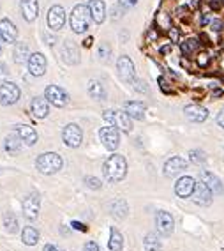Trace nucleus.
Returning a JSON list of instances; mask_svg holds the SVG:
<instances>
[{"instance_id": "1", "label": "nucleus", "mask_w": 224, "mask_h": 251, "mask_svg": "<svg viewBox=\"0 0 224 251\" xmlns=\"http://www.w3.org/2000/svg\"><path fill=\"white\" fill-rule=\"evenodd\" d=\"M103 174L110 182H120L127 174V161L120 154H113L106 159L103 166Z\"/></svg>"}, {"instance_id": "2", "label": "nucleus", "mask_w": 224, "mask_h": 251, "mask_svg": "<svg viewBox=\"0 0 224 251\" xmlns=\"http://www.w3.org/2000/svg\"><path fill=\"white\" fill-rule=\"evenodd\" d=\"M90 20H92V14H90L89 5H76L71 13V28L72 32H76V34H85L89 30V25H90Z\"/></svg>"}, {"instance_id": "3", "label": "nucleus", "mask_w": 224, "mask_h": 251, "mask_svg": "<svg viewBox=\"0 0 224 251\" xmlns=\"http://www.w3.org/2000/svg\"><path fill=\"white\" fill-rule=\"evenodd\" d=\"M36 166L41 174H46V175L57 174L62 168V157L55 152H45L37 157Z\"/></svg>"}, {"instance_id": "4", "label": "nucleus", "mask_w": 224, "mask_h": 251, "mask_svg": "<svg viewBox=\"0 0 224 251\" xmlns=\"http://www.w3.org/2000/svg\"><path fill=\"white\" fill-rule=\"evenodd\" d=\"M103 119L108 122L110 126L117 127V129H122L129 133L133 129V124H131V117L127 115L126 112H117V110H106L103 113Z\"/></svg>"}, {"instance_id": "5", "label": "nucleus", "mask_w": 224, "mask_h": 251, "mask_svg": "<svg viewBox=\"0 0 224 251\" xmlns=\"http://www.w3.org/2000/svg\"><path fill=\"white\" fill-rule=\"evenodd\" d=\"M117 68H118V76L122 78V81L133 85L136 81V69H134L133 60H131L129 57H126V55H122V57L118 58Z\"/></svg>"}, {"instance_id": "6", "label": "nucleus", "mask_w": 224, "mask_h": 251, "mask_svg": "<svg viewBox=\"0 0 224 251\" xmlns=\"http://www.w3.org/2000/svg\"><path fill=\"white\" fill-rule=\"evenodd\" d=\"M99 138H101V142H103V145L108 151H115L120 145V133L113 126H106V127L99 131Z\"/></svg>"}, {"instance_id": "7", "label": "nucleus", "mask_w": 224, "mask_h": 251, "mask_svg": "<svg viewBox=\"0 0 224 251\" xmlns=\"http://www.w3.org/2000/svg\"><path fill=\"white\" fill-rule=\"evenodd\" d=\"M20 99V89L13 81H5L0 85V104L11 106Z\"/></svg>"}, {"instance_id": "8", "label": "nucleus", "mask_w": 224, "mask_h": 251, "mask_svg": "<svg viewBox=\"0 0 224 251\" xmlns=\"http://www.w3.org/2000/svg\"><path fill=\"white\" fill-rule=\"evenodd\" d=\"M62 140L64 144L69 145V147H80L81 140H83L81 127L78 124H67L62 129Z\"/></svg>"}, {"instance_id": "9", "label": "nucleus", "mask_w": 224, "mask_h": 251, "mask_svg": "<svg viewBox=\"0 0 224 251\" xmlns=\"http://www.w3.org/2000/svg\"><path fill=\"white\" fill-rule=\"evenodd\" d=\"M156 226H157V232L168 237L173 233V228H175V221H173V216L170 212L166 211H159L156 214Z\"/></svg>"}, {"instance_id": "10", "label": "nucleus", "mask_w": 224, "mask_h": 251, "mask_svg": "<svg viewBox=\"0 0 224 251\" xmlns=\"http://www.w3.org/2000/svg\"><path fill=\"white\" fill-rule=\"evenodd\" d=\"M45 98L48 99L53 106H59V108L66 106V104H67V101H69L67 94H66V92H64V90L60 89V87H57V85H48V87H46Z\"/></svg>"}, {"instance_id": "11", "label": "nucleus", "mask_w": 224, "mask_h": 251, "mask_svg": "<svg viewBox=\"0 0 224 251\" xmlns=\"http://www.w3.org/2000/svg\"><path fill=\"white\" fill-rule=\"evenodd\" d=\"M64 23H66V11H64L62 5H53V7H49L48 11V27L51 30H60L64 27Z\"/></svg>"}, {"instance_id": "12", "label": "nucleus", "mask_w": 224, "mask_h": 251, "mask_svg": "<svg viewBox=\"0 0 224 251\" xmlns=\"http://www.w3.org/2000/svg\"><path fill=\"white\" fill-rule=\"evenodd\" d=\"M39 205H41L39 195L30 193L23 200V214L27 216L28 220H36L37 216H39Z\"/></svg>"}, {"instance_id": "13", "label": "nucleus", "mask_w": 224, "mask_h": 251, "mask_svg": "<svg viewBox=\"0 0 224 251\" xmlns=\"http://www.w3.org/2000/svg\"><path fill=\"white\" fill-rule=\"evenodd\" d=\"M187 168V163H185L184 157L173 156L171 159H168L164 165V175L166 177H175V175L182 174V172Z\"/></svg>"}, {"instance_id": "14", "label": "nucleus", "mask_w": 224, "mask_h": 251, "mask_svg": "<svg viewBox=\"0 0 224 251\" xmlns=\"http://www.w3.org/2000/svg\"><path fill=\"white\" fill-rule=\"evenodd\" d=\"M212 195L214 193L206 188V184L196 182V188H194V193H193V202L196 203V205H210Z\"/></svg>"}, {"instance_id": "15", "label": "nucleus", "mask_w": 224, "mask_h": 251, "mask_svg": "<svg viewBox=\"0 0 224 251\" xmlns=\"http://www.w3.org/2000/svg\"><path fill=\"white\" fill-rule=\"evenodd\" d=\"M194 188H196L194 179L193 177H189V175H185V177L179 179V182L175 184V193H177V197H180V198L193 197Z\"/></svg>"}, {"instance_id": "16", "label": "nucleus", "mask_w": 224, "mask_h": 251, "mask_svg": "<svg viewBox=\"0 0 224 251\" xmlns=\"http://www.w3.org/2000/svg\"><path fill=\"white\" fill-rule=\"evenodd\" d=\"M200 179H202L203 184H206V188L210 189L214 195H221L224 191V188H223V184H221L219 177H217V175H214L212 172L203 170L202 174H200Z\"/></svg>"}, {"instance_id": "17", "label": "nucleus", "mask_w": 224, "mask_h": 251, "mask_svg": "<svg viewBox=\"0 0 224 251\" xmlns=\"http://www.w3.org/2000/svg\"><path fill=\"white\" fill-rule=\"evenodd\" d=\"M28 69L34 76H43L46 73V58L43 53H32L28 58Z\"/></svg>"}, {"instance_id": "18", "label": "nucleus", "mask_w": 224, "mask_h": 251, "mask_svg": "<svg viewBox=\"0 0 224 251\" xmlns=\"http://www.w3.org/2000/svg\"><path fill=\"white\" fill-rule=\"evenodd\" d=\"M20 7H22L23 18L27 22H34L39 16V2L37 0H22Z\"/></svg>"}, {"instance_id": "19", "label": "nucleus", "mask_w": 224, "mask_h": 251, "mask_svg": "<svg viewBox=\"0 0 224 251\" xmlns=\"http://www.w3.org/2000/svg\"><path fill=\"white\" fill-rule=\"evenodd\" d=\"M0 37L5 43H16L18 30H16V27H14V23L11 20H0Z\"/></svg>"}, {"instance_id": "20", "label": "nucleus", "mask_w": 224, "mask_h": 251, "mask_svg": "<svg viewBox=\"0 0 224 251\" xmlns=\"http://www.w3.org/2000/svg\"><path fill=\"white\" fill-rule=\"evenodd\" d=\"M49 101L46 98H34L32 99V104H30V110H32V115L36 117V119H45L49 112Z\"/></svg>"}, {"instance_id": "21", "label": "nucleus", "mask_w": 224, "mask_h": 251, "mask_svg": "<svg viewBox=\"0 0 224 251\" xmlns=\"http://www.w3.org/2000/svg\"><path fill=\"white\" fill-rule=\"evenodd\" d=\"M89 9L92 14V20L95 23H103L106 18V5H104L103 0H90L89 2Z\"/></svg>"}, {"instance_id": "22", "label": "nucleus", "mask_w": 224, "mask_h": 251, "mask_svg": "<svg viewBox=\"0 0 224 251\" xmlns=\"http://www.w3.org/2000/svg\"><path fill=\"white\" fill-rule=\"evenodd\" d=\"M184 112H185V117L193 122H203L206 117H208L206 108L200 106V104H189V106H185Z\"/></svg>"}, {"instance_id": "23", "label": "nucleus", "mask_w": 224, "mask_h": 251, "mask_svg": "<svg viewBox=\"0 0 224 251\" xmlns=\"http://www.w3.org/2000/svg\"><path fill=\"white\" fill-rule=\"evenodd\" d=\"M20 147H22V138H20L18 131H14V133H9V136L5 138L4 142V149L5 152L11 154V156H16L20 151Z\"/></svg>"}, {"instance_id": "24", "label": "nucleus", "mask_w": 224, "mask_h": 251, "mask_svg": "<svg viewBox=\"0 0 224 251\" xmlns=\"http://www.w3.org/2000/svg\"><path fill=\"white\" fill-rule=\"evenodd\" d=\"M124 112L131 117V119H136V121H141L145 117V104L139 103V101H129L126 103V108H124Z\"/></svg>"}, {"instance_id": "25", "label": "nucleus", "mask_w": 224, "mask_h": 251, "mask_svg": "<svg viewBox=\"0 0 224 251\" xmlns=\"http://www.w3.org/2000/svg\"><path fill=\"white\" fill-rule=\"evenodd\" d=\"M18 135L20 138L23 140V144H27V145H34L37 142V133L34 127H30V126L27 124H23L18 127Z\"/></svg>"}, {"instance_id": "26", "label": "nucleus", "mask_w": 224, "mask_h": 251, "mask_svg": "<svg viewBox=\"0 0 224 251\" xmlns=\"http://www.w3.org/2000/svg\"><path fill=\"white\" fill-rule=\"evenodd\" d=\"M127 211H129V207H127L126 200H113L112 203H110V212H112L115 218H118V220H122V218H126L127 216Z\"/></svg>"}, {"instance_id": "27", "label": "nucleus", "mask_w": 224, "mask_h": 251, "mask_svg": "<svg viewBox=\"0 0 224 251\" xmlns=\"http://www.w3.org/2000/svg\"><path fill=\"white\" fill-rule=\"evenodd\" d=\"M13 55H14V62L16 64H23V62H27L28 58V45L27 43H16V46H14V51H13Z\"/></svg>"}, {"instance_id": "28", "label": "nucleus", "mask_w": 224, "mask_h": 251, "mask_svg": "<svg viewBox=\"0 0 224 251\" xmlns=\"http://www.w3.org/2000/svg\"><path fill=\"white\" fill-rule=\"evenodd\" d=\"M87 89H89L90 98L97 99V101H101V99L106 98V90H104V85L101 83V81H97V80L89 81V87H87Z\"/></svg>"}, {"instance_id": "29", "label": "nucleus", "mask_w": 224, "mask_h": 251, "mask_svg": "<svg viewBox=\"0 0 224 251\" xmlns=\"http://www.w3.org/2000/svg\"><path fill=\"white\" fill-rule=\"evenodd\" d=\"M122 246H124V237H122V233L118 232L117 228H112L110 230V241H108L110 251H120Z\"/></svg>"}, {"instance_id": "30", "label": "nucleus", "mask_w": 224, "mask_h": 251, "mask_svg": "<svg viewBox=\"0 0 224 251\" xmlns=\"http://www.w3.org/2000/svg\"><path fill=\"white\" fill-rule=\"evenodd\" d=\"M22 239L27 246H34V244H37V241H39V232H37L34 226H25L22 232Z\"/></svg>"}, {"instance_id": "31", "label": "nucleus", "mask_w": 224, "mask_h": 251, "mask_svg": "<svg viewBox=\"0 0 224 251\" xmlns=\"http://www.w3.org/2000/svg\"><path fill=\"white\" fill-rule=\"evenodd\" d=\"M143 246L147 251H161L162 244H161V239L157 237L156 233H147V237L143 241Z\"/></svg>"}, {"instance_id": "32", "label": "nucleus", "mask_w": 224, "mask_h": 251, "mask_svg": "<svg viewBox=\"0 0 224 251\" xmlns=\"http://www.w3.org/2000/svg\"><path fill=\"white\" fill-rule=\"evenodd\" d=\"M62 53H64V60L69 64H76L78 62V50L74 45H64V50H62Z\"/></svg>"}, {"instance_id": "33", "label": "nucleus", "mask_w": 224, "mask_h": 251, "mask_svg": "<svg viewBox=\"0 0 224 251\" xmlns=\"http://www.w3.org/2000/svg\"><path fill=\"white\" fill-rule=\"evenodd\" d=\"M4 225H5V230L9 233H14L18 230V221H16L13 212H5L4 214Z\"/></svg>"}, {"instance_id": "34", "label": "nucleus", "mask_w": 224, "mask_h": 251, "mask_svg": "<svg viewBox=\"0 0 224 251\" xmlns=\"http://www.w3.org/2000/svg\"><path fill=\"white\" fill-rule=\"evenodd\" d=\"M189 159L193 163H196V165H200V163L205 161V152L200 151V149H193V151L189 152Z\"/></svg>"}, {"instance_id": "35", "label": "nucleus", "mask_w": 224, "mask_h": 251, "mask_svg": "<svg viewBox=\"0 0 224 251\" xmlns=\"http://www.w3.org/2000/svg\"><path fill=\"white\" fill-rule=\"evenodd\" d=\"M198 48V43H196V39H187L185 43H182V51H184L185 55H189V53H193L194 50Z\"/></svg>"}, {"instance_id": "36", "label": "nucleus", "mask_w": 224, "mask_h": 251, "mask_svg": "<svg viewBox=\"0 0 224 251\" xmlns=\"http://www.w3.org/2000/svg\"><path fill=\"white\" fill-rule=\"evenodd\" d=\"M85 184L89 186L90 189H99L101 186H103V182H101L97 177H92V175H87V177H85Z\"/></svg>"}, {"instance_id": "37", "label": "nucleus", "mask_w": 224, "mask_h": 251, "mask_svg": "<svg viewBox=\"0 0 224 251\" xmlns=\"http://www.w3.org/2000/svg\"><path fill=\"white\" fill-rule=\"evenodd\" d=\"M136 4H138V0H120V2H118V5H120L124 11L131 9V7H134Z\"/></svg>"}, {"instance_id": "38", "label": "nucleus", "mask_w": 224, "mask_h": 251, "mask_svg": "<svg viewBox=\"0 0 224 251\" xmlns=\"http://www.w3.org/2000/svg\"><path fill=\"white\" fill-rule=\"evenodd\" d=\"M83 251H99V244L94 241H89L85 242V246H83Z\"/></svg>"}, {"instance_id": "39", "label": "nucleus", "mask_w": 224, "mask_h": 251, "mask_svg": "<svg viewBox=\"0 0 224 251\" xmlns=\"http://www.w3.org/2000/svg\"><path fill=\"white\" fill-rule=\"evenodd\" d=\"M133 87H134L138 92H147L148 90V87L145 85V81H141V80H136L134 83H133Z\"/></svg>"}, {"instance_id": "40", "label": "nucleus", "mask_w": 224, "mask_h": 251, "mask_svg": "<svg viewBox=\"0 0 224 251\" xmlns=\"http://www.w3.org/2000/svg\"><path fill=\"white\" fill-rule=\"evenodd\" d=\"M99 55H101V58L110 57V48H108L106 45H103V46H101V48H99Z\"/></svg>"}, {"instance_id": "41", "label": "nucleus", "mask_w": 224, "mask_h": 251, "mask_svg": "<svg viewBox=\"0 0 224 251\" xmlns=\"http://www.w3.org/2000/svg\"><path fill=\"white\" fill-rule=\"evenodd\" d=\"M43 251H64V250L57 246V244H46V246L43 248Z\"/></svg>"}, {"instance_id": "42", "label": "nucleus", "mask_w": 224, "mask_h": 251, "mask_svg": "<svg viewBox=\"0 0 224 251\" xmlns=\"http://www.w3.org/2000/svg\"><path fill=\"white\" fill-rule=\"evenodd\" d=\"M7 76V68H5V64L0 62V80H5Z\"/></svg>"}, {"instance_id": "43", "label": "nucleus", "mask_w": 224, "mask_h": 251, "mask_svg": "<svg viewBox=\"0 0 224 251\" xmlns=\"http://www.w3.org/2000/svg\"><path fill=\"white\" fill-rule=\"evenodd\" d=\"M217 124H219L221 127L224 129V108L219 112V115H217Z\"/></svg>"}, {"instance_id": "44", "label": "nucleus", "mask_w": 224, "mask_h": 251, "mask_svg": "<svg viewBox=\"0 0 224 251\" xmlns=\"http://www.w3.org/2000/svg\"><path fill=\"white\" fill-rule=\"evenodd\" d=\"M72 226L76 230H81V232H87V226H83L81 223H78V221H72Z\"/></svg>"}, {"instance_id": "45", "label": "nucleus", "mask_w": 224, "mask_h": 251, "mask_svg": "<svg viewBox=\"0 0 224 251\" xmlns=\"http://www.w3.org/2000/svg\"><path fill=\"white\" fill-rule=\"evenodd\" d=\"M170 51V46H164V48H161V53H168Z\"/></svg>"}, {"instance_id": "46", "label": "nucleus", "mask_w": 224, "mask_h": 251, "mask_svg": "<svg viewBox=\"0 0 224 251\" xmlns=\"http://www.w3.org/2000/svg\"><path fill=\"white\" fill-rule=\"evenodd\" d=\"M92 41H94V39H92V37H89V39L85 41V46H90V43H92Z\"/></svg>"}, {"instance_id": "47", "label": "nucleus", "mask_w": 224, "mask_h": 251, "mask_svg": "<svg viewBox=\"0 0 224 251\" xmlns=\"http://www.w3.org/2000/svg\"><path fill=\"white\" fill-rule=\"evenodd\" d=\"M2 41H4V39H2V37H0V53H2Z\"/></svg>"}, {"instance_id": "48", "label": "nucleus", "mask_w": 224, "mask_h": 251, "mask_svg": "<svg viewBox=\"0 0 224 251\" xmlns=\"http://www.w3.org/2000/svg\"><path fill=\"white\" fill-rule=\"evenodd\" d=\"M223 2H224V0H223Z\"/></svg>"}]
</instances>
